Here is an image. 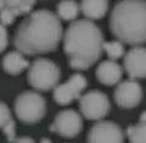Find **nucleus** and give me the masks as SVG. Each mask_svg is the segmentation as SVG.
<instances>
[{
  "label": "nucleus",
  "mask_w": 146,
  "mask_h": 143,
  "mask_svg": "<svg viewBox=\"0 0 146 143\" xmlns=\"http://www.w3.org/2000/svg\"><path fill=\"white\" fill-rule=\"evenodd\" d=\"M40 143H52V142L50 140H48V138H43V140L40 141Z\"/></svg>",
  "instance_id": "obj_22"
},
{
  "label": "nucleus",
  "mask_w": 146,
  "mask_h": 143,
  "mask_svg": "<svg viewBox=\"0 0 146 143\" xmlns=\"http://www.w3.org/2000/svg\"><path fill=\"white\" fill-rule=\"evenodd\" d=\"M12 143H35V142L29 137H20V138H16Z\"/></svg>",
  "instance_id": "obj_21"
},
{
  "label": "nucleus",
  "mask_w": 146,
  "mask_h": 143,
  "mask_svg": "<svg viewBox=\"0 0 146 143\" xmlns=\"http://www.w3.org/2000/svg\"><path fill=\"white\" fill-rule=\"evenodd\" d=\"M86 87V79L82 74H73L63 84H60L54 90V98L58 104H68L73 100L80 97L82 92Z\"/></svg>",
  "instance_id": "obj_8"
},
{
  "label": "nucleus",
  "mask_w": 146,
  "mask_h": 143,
  "mask_svg": "<svg viewBox=\"0 0 146 143\" xmlns=\"http://www.w3.org/2000/svg\"><path fill=\"white\" fill-rule=\"evenodd\" d=\"M123 74V69L118 63L115 61H104L98 66L96 76L99 81H101L104 85L111 86L119 82Z\"/></svg>",
  "instance_id": "obj_13"
},
{
  "label": "nucleus",
  "mask_w": 146,
  "mask_h": 143,
  "mask_svg": "<svg viewBox=\"0 0 146 143\" xmlns=\"http://www.w3.org/2000/svg\"><path fill=\"white\" fill-rule=\"evenodd\" d=\"M33 6L34 1H22V0H5V1H1V10H0L1 24H11L17 16L29 13Z\"/></svg>",
  "instance_id": "obj_12"
},
{
  "label": "nucleus",
  "mask_w": 146,
  "mask_h": 143,
  "mask_svg": "<svg viewBox=\"0 0 146 143\" xmlns=\"http://www.w3.org/2000/svg\"><path fill=\"white\" fill-rule=\"evenodd\" d=\"M62 38V26L55 13L39 10L23 20L16 30L13 44L23 55L54 51Z\"/></svg>",
  "instance_id": "obj_1"
},
{
  "label": "nucleus",
  "mask_w": 146,
  "mask_h": 143,
  "mask_svg": "<svg viewBox=\"0 0 146 143\" xmlns=\"http://www.w3.org/2000/svg\"><path fill=\"white\" fill-rule=\"evenodd\" d=\"M143 98V89L134 79L119 82L115 90V101L121 108H134Z\"/></svg>",
  "instance_id": "obj_9"
},
{
  "label": "nucleus",
  "mask_w": 146,
  "mask_h": 143,
  "mask_svg": "<svg viewBox=\"0 0 146 143\" xmlns=\"http://www.w3.org/2000/svg\"><path fill=\"white\" fill-rule=\"evenodd\" d=\"M46 103L38 92L25 91L17 96L15 101V113L25 124H35L44 117Z\"/></svg>",
  "instance_id": "obj_5"
},
{
  "label": "nucleus",
  "mask_w": 146,
  "mask_h": 143,
  "mask_svg": "<svg viewBox=\"0 0 146 143\" xmlns=\"http://www.w3.org/2000/svg\"><path fill=\"white\" fill-rule=\"evenodd\" d=\"M0 32H1V47H0V50L4 51V49L7 45V32L4 24H1V27H0Z\"/></svg>",
  "instance_id": "obj_20"
},
{
  "label": "nucleus",
  "mask_w": 146,
  "mask_h": 143,
  "mask_svg": "<svg viewBox=\"0 0 146 143\" xmlns=\"http://www.w3.org/2000/svg\"><path fill=\"white\" fill-rule=\"evenodd\" d=\"M88 143H123V132L112 121H99L90 129Z\"/></svg>",
  "instance_id": "obj_10"
},
{
  "label": "nucleus",
  "mask_w": 146,
  "mask_h": 143,
  "mask_svg": "<svg viewBox=\"0 0 146 143\" xmlns=\"http://www.w3.org/2000/svg\"><path fill=\"white\" fill-rule=\"evenodd\" d=\"M60 68L46 58H39L28 69V82L39 91H48L57 86L60 80Z\"/></svg>",
  "instance_id": "obj_4"
},
{
  "label": "nucleus",
  "mask_w": 146,
  "mask_h": 143,
  "mask_svg": "<svg viewBox=\"0 0 146 143\" xmlns=\"http://www.w3.org/2000/svg\"><path fill=\"white\" fill-rule=\"evenodd\" d=\"M101 30L90 20L72 22L67 28L63 49L73 69L85 71L98 61L104 50Z\"/></svg>",
  "instance_id": "obj_2"
},
{
  "label": "nucleus",
  "mask_w": 146,
  "mask_h": 143,
  "mask_svg": "<svg viewBox=\"0 0 146 143\" xmlns=\"http://www.w3.org/2000/svg\"><path fill=\"white\" fill-rule=\"evenodd\" d=\"M0 124H1V130L6 135L9 142H13L16 140L15 138V121L11 117V112L9 107L5 103H1L0 105Z\"/></svg>",
  "instance_id": "obj_16"
},
{
  "label": "nucleus",
  "mask_w": 146,
  "mask_h": 143,
  "mask_svg": "<svg viewBox=\"0 0 146 143\" xmlns=\"http://www.w3.org/2000/svg\"><path fill=\"white\" fill-rule=\"evenodd\" d=\"M108 9V3L105 0H84L80 4L83 15L89 20H99L105 16Z\"/></svg>",
  "instance_id": "obj_15"
},
{
  "label": "nucleus",
  "mask_w": 146,
  "mask_h": 143,
  "mask_svg": "<svg viewBox=\"0 0 146 143\" xmlns=\"http://www.w3.org/2000/svg\"><path fill=\"white\" fill-rule=\"evenodd\" d=\"M51 131L58 133L60 136L66 138H71L77 136L83 129L82 117L76 110H62L60 112L51 125Z\"/></svg>",
  "instance_id": "obj_7"
},
{
  "label": "nucleus",
  "mask_w": 146,
  "mask_h": 143,
  "mask_svg": "<svg viewBox=\"0 0 146 143\" xmlns=\"http://www.w3.org/2000/svg\"><path fill=\"white\" fill-rule=\"evenodd\" d=\"M127 135L131 143H146V112L141 114L138 125L128 127Z\"/></svg>",
  "instance_id": "obj_17"
},
{
  "label": "nucleus",
  "mask_w": 146,
  "mask_h": 143,
  "mask_svg": "<svg viewBox=\"0 0 146 143\" xmlns=\"http://www.w3.org/2000/svg\"><path fill=\"white\" fill-rule=\"evenodd\" d=\"M31 67L29 62L18 51H11L3 58V68L10 75H18L22 71Z\"/></svg>",
  "instance_id": "obj_14"
},
{
  "label": "nucleus",
  "mask_w": 146,
  "mask_h": 143,
  "mask_svg": "<svg viewBox=\"0 0 146 143\" xmlns=\"http://www.w3.org/2000/svg\"><path fill=\"white\" fill-rule=\"evenodd\" d=\"M104 51H106L107 56L111 58V61L119 58L124 53V49L121 41H108L104 44Z\"/></svg>",
  "instance_id": "obj_19"
},
{
  "label": "nucleus",
  "mask_w": 146,
  "mask_h": 143,
  "mask_svg": "<svg viewBox=\"0 0 146 143\" xmlns=\"http://www.w3.org/2000/svg\"><path fill=\"white\" fill-rule=\"evenodd\" d=\"M78 12H79V5L76 1L66 0V1H61L57 5V15L65 21L74 20L78 16Z\"/></svg>",
  "instance_id": "obj_18"
},
{
  "label": "nucleus",
  "mask_w": 146,
  "mask_h": 143,
  "mask_svg": "<svg viewBox=\"0 0 146 143\" xmlns=\"http://www.w3.org/2000/svg\"><path fill=\"white\" fill-rule=\"evenodd\" d=\"M124 68L131 79L146 78V47L135 46L124 56Z\"/></svg>",
  "instance_id": "obj_11"
},
{
  "label": "nucleus",
  "mask_w": 146,
  "mask_h": 143,
  "mask_svg": "<svg viewBox=\"0 0 146 143\" xmlns=\"http://www.w3.org/2000/svg\"><path fill=\"white\" fill-rule=\"evenodd\" d=\"M80 112L89 120H101L110 110V101L107 96L98 90L84 94L79 100Z\"/></svg>",
  "instance_id": "obj_6"
},
{
  "label": "nucleus",
  "mask_w": 146,
  "mask_h": 143,
  "mask_svg": "<svg viewBox=\"0 0 146 143\" xmlns=\"http://www.w3.org/2000/svg\"><path fill=\"white\" fill-rule=\"evenodd\" d=\"M110 27L121 43H146V1L124 0L118 3L111 12Z\"/></svg>",
  "instance_id": "obj_3"
}]
</instances>
